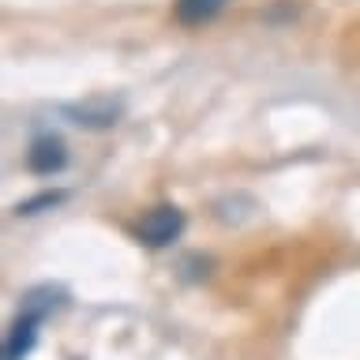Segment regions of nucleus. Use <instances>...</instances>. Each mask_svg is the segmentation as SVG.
<instances>
[{
	"instance_id": "1",
	"label": "nucleus",
	"mask_w": 360,
	"mask_h": 360,
	"mask_svg": "<svg viewBox=\"0 0 360 360\" xmlns=\"http://www.w3.org/2000/svg\"><path fill=\"white\" fill-rule=\"evenodd\" d=\"M184 225H188L184 210L173 207V202H162V207L146 210L139 218V225H135V240L146 244V248H165L184 233Z\"/></svg>"
},
{
	"instance_id": "2",
	"label": "nucleus",
	"mask_w": 360,
	"mask_h": 360,
	"mask_svg": "<svg viewBox=\"0 0 360 360\" xmlns=\"http://www.w3.org/2000/svg\"><path fill=\"white\" fill-rule=\"evenodd\" d=\"M68 165V146L60 135H38L27 150V169L38 176H53Z\"/></svg>"
},
{
	"instance_id": "3",
	"label": "nucleus",
	"mask_w": 360,
	"mask_h": 360,
	"mask_svg": "<svg viewBox=\"0 0 360 360\" xmlns=\"http://www.w3.org/2000/svg\"><path fill=\"white\" fill-rule=\"evenodd\" d=\"M75 117V124H86V128H112L120 120V101L112 98H86L83 105L68 109Z\"/></svg>"
},
{
	"instance_id": "4",
	"label": "nucleus",
	"mask_w": 360,
	"mask_h": 360,
	"mask_svg": "<svg viewBox=\"0 0 360 360\" xmlns=\"http://www.w3.org/2000/svg\"><path fill=\"white\" fill-rule=\"evenodd\" d=\"M38 315L22 311L15 323H11V330L4 338V360H22L34 349V342H38Z\"/></svg>"
},
{
	"instance_id": "5",
	"label": "nucleus",
	"mask_w": 360,
	"mask_h": 360,
	"mask_svg": "<svg viewBox=\"0 0 360 360\" xmlns=\"http://www.w3.org/2000/svg\"><path fill=\"white\" fill-rule=\"evenodd\" d=\"M229 0H173V19L180 27H207L225 11Z\"/></svg>"
},
{
	"instance_id": "6",
	"label": "nucleus",
	"mask_w": 360,
	"mask_h": 360,
	"mask_svg": "<svg viewBox=\"0 0 360 360\" xmlns=\"http://www.w3.org/2000/svg\"><path fill=\"white\" fill-rule=\"evenodd\" d=\"M60 199H64L60 191H45V195H38V199L19 202V214H38V207H53V202H60Z\"/></svg>"
}]
</instances>
